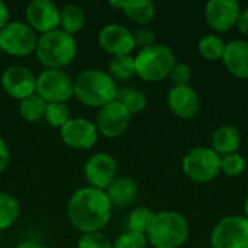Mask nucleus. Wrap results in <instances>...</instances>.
Listing matches in <instances>:
<instances>
[{
  "instance_id": "10",
  "label": "nucleus",
  "mask_w": 248,
  "mask_h": 248,
  "mask_svg": "<svg viewBox=\"0 0 248 248\" xmlns=\"http://www.w3.org/2000/svg\"><path fill=\"white\" fill-rule=\"evenodd\" d=\"M0 84L4 93L17 102L36 93V76L22 64L7 65L0 76Z\"/></svg>"
},
{
  "instance_id": "3",
  "label": "nucleus",
  "mask_w": 248,
  "mask_h": 248,
  "mask_svg": "<svg viewBox=\"0 0 248 248\" xmlns=\"http://www.w3.org/2000/svg\"><path fill=\"white\" fill-rule=\"evenodd\" d=\"M78 45L76 36L60 28L38 36L35 57L38 62L48 70H64L77 57Z\"/></svg>"
},
{
  "instance_id": "29",
  "label": "nucleus",
  "mask_w": 248,
  "mask_h": 248,
  "mask_svg": "<svg viewBox=\"0 0 248 248\" xmlns=\"http://www.w3.org/2000/svg\"><path fill=\"white\" fill-rule=\"evenodd\" d=\"M71 119V110L67 103H46L44 121L58 131Z\"/></svg>"
},
{
  "instance_id": "13",
  "label": "nucleus",
  "mask_w": 248,
  "mask_h": 248,
  "mask_svg": "<svg viewBox=\"0 0 248 248\" xmlns=\"http://www.w3.org/2000/svg\"><path fill=\"white\" fill-rule=\"evenodd\" d=\"M60 137L62 142L73 150H92L99 141V132L94 121L76 116L60 129Z\"/></svg>"
},
{
  "instance_id": "31",
  "label": "nucleus",
  "mask_w": 248,
  "mask_h": 248,
  "mask_svg": "<svg viewBox=\"0 0 248 248\" xmlns=\"http://www.w3.org/2000/svg\"><path fill=\"white\" fill-rule=\"evenodd\" d=\"M112 248H148V241L145 235L125 231L112 241Z\"/></svg>"
},
{
  "instance_id": "21",
  "label": "nucleus",
  "mask_w": 248,
  "mask_h": 248,
  "mask_svg": "<svg viewBox=\"0 0 248 248\" xmlns=\"http://www.w3.org/2000/svg\"><path fill=\"white\" fill-rule=\"evenodd\" d=\"M241 145V134L234 125H221L218 126L211 140V148L221 157L238 153Z\"/></svg>"
},
{
  "instance_id": "5",
  "label": "nucleus",
  "mask_w": 248,
  "mask_h": 248,
  "mask_svg": "<svg viewBox=\"0 0 248 248\" xmlns=\"http://www.w3.org/2000/svg\"><path fill=\"white\" fill-rule=\"evenodd\" d=\"M135 74L147 83H158L169 78L177 62L173 49L164 44H155L150 48L140 49L134 55Z\"/></svg>"
},
{
  "instance_id": "33",
  "label": "nucleus",
  "mask_w": 248,
  "mask_h": 248,
  "mask_svg": "<svg viewBox=\"0 0 248 248\" xmlns=\"http://www.w3.org/2000/svg\"><path fill=\"white\" fill-rule=\"evenodd\" d=\"M170 81L173 83V87H182V86H190V80H192V68L189 64L186 62H176L170 76H169Z\"/></svg>"
},
{
  "instance_id": "14",
  "label": "nucleus",
  "mask_w": 248,
  "mask_h": 248,
  "mask_svg": "<svg viewBox=\"0 0 248 248\" xmlns=\"http://www.w3.org/2000/svg\"><path fill=\"white\" fill-rule=\"evenodd\" d=\"M97 44L110 57L132 55L135 49L134 32L121 23H108L97 33Z\"/></svg>"
},
{
  "instance_id": "39",
  "label": "nucleus",
  "mask_w": 248,
  "mask_h": 248,
  "mask_svg": "<svg viewBox=\"0 0 248 248\" xmlns=\"http://www.w3.org/2000/svg\"><path fill=\"white\" fill-rule=\"evenodd\" d=\"M244 217L248 219V195L246 198V202H244Z\"/></svg>"
},
{
  "instance_id": "25",
  "label": "nucleus",
  "mask_w": 248,
  "mask_h": 248,
  "mask_svg": "<svg viewBox=\"0 0 248 248\" xmlns=\"http://www.w3.org/2000/svg\"><path fill=\"white\" fill-rule=\"evenodd\" d=\"M227 42L217 33H208L198 42V51L206 61H221Z\"/></svg>"
},
{
  "instance_id": "40",
  "label": "nucleus",
  "mask_w": 248,
  "mask_h": 248,
  "mask_svg": "<svg viewBox=\"0 0 248 248\" xmlns=\"http://www.w3.org/2000/svg\"><path fill=\"white\" fill-rule=\"evenodd\" d=\"M1 54H3V52H1V49H0V55H1Z\"/></svg>"
},
{
  "instance_id": "4",
  "label": "nucleus",
  "mask_w": 248,
  "mask_h": 248,
  "mask_svg": "<svg viewBox=\"0 0 248 248\" xmlns=\"http://www.w3.org/2000/svg\"><path fill=\"white\" fill-rule=\"evenodd\" d=\"M189 222L180 212L161 211L155 212L145 237L153 248H182L189 240Z\"/></svg>"
},
{
  "instance_id": "15",
  "label": "nucleus",
  "mask_w": 248,
  "mask_h": 248,
  "mask_svg": "<svg viewBox=\"0 0 248 248\" xmlns=\"http://www.w3.org/2000/svg\"><path fill=\"white\" fill-rule=\"evenodd\" d=\"M241 6L237 0H209L205 6V22L214 33L231 31L238 20Z\"/></svg>"
},
{
  "instance_id": "35",
  "label": "nucleus",
  "mask_w": 248,
  "mask_h": 248,
  "mask_svg": "<svg viewBox=\"0 0 248 248\" xmlns=\"http://www.w3.org/2000/svg\"><path fill=\"white\" fill-rule=\"evenodd\" d=\"M9 163H10V148L4 141V138L0 137V176L6 171Z\"/></svg>"
},
{
  "instance_id": "23",
  "label": "nucleus",
  "mask_w": 248,
  "mask_h": 248,
  "mask_svg": "<svg viewBox=\"0 0 248 248\" xmlns=\"http://www.w3.org/2000/svg\"><path fill=\"white\" fill-rule=\"evenodd\" d=\"M20 202L7 192H0V232L10 230L20 217Z\"/></svg>"
},
{
  "instance_id": "27",
  "label": "nucleus",
  "mask_w": 248,
  "mask_h": 248,
  "mask_svg": "<svg viewBox=\"0 0 248 248\" xmlns=\"http://www.w3.org/2000/svg\"><path fill=\"white\" fill-rule=\"evenodd\" d=\"M116 100L131 115L141 113L148 105V99H147L145 93L138 90V89H134V87H122V89H119Z\"/></svg>"
},
{
  "instance_id": "37",
  "label": "nucleus",
  "mask_w": 248,
  "mask_h": 248,
  "mask_svg": "<svg viewBox=\"0 0 248 248\" xmlns=\"http://www.w3.org/2000/svg\"><path fill=\"white\" fill-rule=\"evenodd\" d=\"M10 22V9L6 1L0 0V31Z\"/></svg>"
},
{
  "instance_id": "12",
  "label": "nucleus",
  "mask_w": 248,
  "mask_h": 248,
  "mask_svg": "<svg viewBox=\"0 0 248 248\" xmlns=\"http://www.w3.org/2000/svg\"><path fill=\"white\" fill-rule=\"evenodd\" d=\"M83 174L89 186L106 190L118 177V161L109 153H94L86 160Z\"/></svg>"
},
{
  "instance_id": "20",
  "label": "nucleus",
  "mask_w": 248,
  "mask_h": 248,
  "mask_svg": "<svg viewBox=\"0 0 248 248\" xmlns=\"http://www.w3.org/2000/svg\"><path fill=\"white\" fill-rule=\"evenodd\" d=\"M106 195L113 208H128L138 198V183L131 177H116L106 189Z\"/></svg>"
},
{
  "instance_id": "9",
  "label": "nucleus",
  "mask_w": 248,
  "mask_h": 248,
  "mask_svg": "<svg viewBox=\"0 0 248 248\" xmlns=\"http://www.w3.org/2000/svg\"><path fill=\"white\" fill-rule=\"evenodd\" d=\"M212 248H248V219L228 215L219 219L211 232Z\"/></svg>"
},
{
  "instance_id": "1",
  "label": "nucleus",
  "mask_w": 248,
  "mask_h": 248,
  "mask_svg": "<svg viewBox=\"0 0 248 248\" xmlns=\"http://www.w3.org/2000/svg\"><path fill=\"white\" fill-rule=\"evenodd\" d=\"M112 211L106 190L92 186L76 189L67 202V218L80 234L102 232L112 218Z\"/></svg>"
},
{
  "instance_id": "32",
  "label": "nucleus",
  "mask_w": 248,
  "mask_h": 248,
  "mask_svg": "<svg viewBox=\"0 0 248 248\" xmlns=\"http://www.w3.org/2000/svg\"><path fill=\"white\" fill-rule=\"evenodd\" d=\"M76 248H112V241L103 232L80 234Z\"/></svg>"
},
{
  "instance_id": "28",
  "label": "nucleus",
  "mask_w": 248,
  "mask_h": 248,
  "mask_svg": "<svg viewBox=\"0 0 248 248\" xmlns=\"http://www.w3.org/2000/svg\"><path fill=\"white\" fill-rule=\"evenodd\" d=\"M45 109H46V102L44 99H41L36 93L20 100L17 105V112L19 116L26 121V122H39L44 119L45 115Z\"/></svg>"
},
{
  "instance_id": "34",
  "label": "nucleus",
  "mask_w": 248,
  "mask_h": 248,
  "mask_svg": "<svg viewBox=\"0 0 248 248\" xmlns=\"http://www.w3.org/2000/svg\"><path fill=\"white\" fill-rule=\"evenodd\" d=\"M134 42H135V48H138V51L150 48V46L157 44L155 42V33L148 26H141L134 32Z\"/></svg>"
},
{
  "instance_id": "38",
  "label": "nucleus",
  "mask_w": 248,
  "mask_h": 248,
  "mask_svg": "<svg viewBox=\"0 0 248 248\" xmlns=\"http://www.w3.org/2000/svg\"><path fill=\"white\" fill-rule=\"evenodd\" d=\"M13 248H45L41 243L32 241V240H26V241H20L19 244H16Z\"/></svg>"
},
{
  "instance_id": "17",
  "label": "nucleus",
  "mask_w": 248,
  "mask_h": 248,
  "mask_svg": "<svg viewBox=\"0 0 248 248\" xmlns=\"http://www.w3.org/2000/svg\"><path fill=\"white\" fill-rule=\"evenodd\" d=\"M169 110L182 121L193 119L201 109V97L190 86L171 87L167 94Z\"/></svg>"
},
{
  "instance_id": "11",
  "label": "nucleus",
  "mask_w": 248,
  "mask_h": 248,
  "mask_svg": "<svg viewBox=\"0 0 248 248\" xmlns=\"http://www.w3.org/2000/svg\"><path fill=\"white\" fill-rule=\"evenodd\" d=\"M132 115L118 102L113 100L103 108L97 109L94 125L97 128L99 137L115 140L126 132L129 128Z\"/></svg>"
},
{
  "instance_id": "22",
  "label": "nucleus",
  "mask_w": 248,
  "mask_h": 248,
  "mask_svg": "<svg viewBox=\"0 0 248 248\" xmlns=\"http://www.w3.org/2000/svg\"><path fill=\"white\" fill-rule=\"evenodd\" d=\"M86 23V15L81 6L76 3H68L61 7L60 12V29L76 36Z\"/></svg>"
},
{
  "instance_id": "30",
  "label": "nucleus",
  "mask_w": 248,
  "mask_h": 248,
  "mask_svg": "<svg viewBox=\"0 0 248 248\" xmlns=\"http://www.w3.org/2000/svg\"><path fill=\"white\" fill-rule=\"evenodd\" d=\"M247 169V161L240 153L221 157V173L227 177H238Z\"/></svg>"
},
{
  "instance_id": "2",
  "label": "nucleus",
  "mask_w": 248,
  "mask_h": 248,
  "mask_svg": "<svg viewBox=\"0 0 248 248\" xmlns=\"http://www.w3.org/2000/svg\"><path fill=\"white\" fill-rule=\"evenodd\" d=\"M119 87L102 68H86L74 78V97L84 106L100 109L116 100Z\"/></svg>"
},
{
  "instance_id": "16",
  "label": "nucleus",
  "mask_w": 248,
  "mask_h": 248,
  "mask_svg": "<svg viewBox=\"0 0 248 248\" xmlns=\"http://www.w3.org/2000/svg\"><path fill=\"white\" fill-rule=\"evenodd\" d=\"M60 12L52 0H32L25 9V22L38 33L44 35L60 28Z\"/></svg>"
},
{
  "instance_id": "24",
  "label": "nucleus",
  "mask_w": 248,
  "mask_h": 248,
  "mask_svg": "<svg viewBox=\"0 0 248 248\" xmlns=\"http://www.w3.org/2000/svg\"><path fill=\"white\" fill-rule=\"evenodd\" d=\"M154 217H155V212L151 208H148L145 205L135 206L128 214V218H126V228L128 230L126 231L145 235L148 232L151 224H153Z\"/></svg>"
},
{
  "instance_id": "19",
  "label": "nucleus",
  "mask_w": 248,
  "mask_h": 248,
  "mask_svg": "<svg viewBox=\"0 0 248 248\" xmlns=\"http://www.w3.org/2000/svg\"><path fill=\"white\" fill-rule=\"evenodd\" d=\"M109 6L121 10L128 20L140 25V28L151 23L157 15V6L151 0H112Z\"/></svg>"
},
{
  "instance_id": "36",
  "label": "nucleus",
  "mask_w": 248,
  "mask_h": 248,
  "mask_svg": "<svg viewBox=\"0 0 248 248\" xmlns=\"http://www.w3.org/2000/svg\"><path fill=\"white\" fill-rule=\"evenodd\" d=\"M240 31L241 35L247 36L248 38V7L246 9H241V13L238 16V20H237V25H235Z\"/></svg>"
},
{
  "instance_id": "26",
  "label": "nucleus",
  "mask_w": 248,
  "mask_h": 248,
  "mask_svg": "<svg viewBox=\"0 0 248 248\" xmlns=\"http://www.w3.org/2000/svg\"><path fill=\"white\" fill-rule=\"evenodd\" d=\"M106 71L109 76L116 81H128L134 78L135 74V62L134 55H124V57H112L108 61Z\"/></svg>"
},
{
  "instance_id": "18",
  "label": "nucleus",
  "mask_w": 248,
  "mask_h": 248,
  "mask_svg": "<svg viewBox=\"0 0 248 248\" xmlns=\"http://www.w3.org/2000/svg\"><path fill=\"white\" fill-rule=\"evenodd\" d=\"M222 64L227 71L240 78H248V41L247 39H232L227 42L222 55Z\"/></svg>"
},
{
  "instance_id": "8",
  "label": "nucleus",
  "mask_w": 248,
  "mask_h": 248,
  "mask_svg": "<svg viewBox=\"0 0 248 248\" xmlns=\"http://www.w3.org/2000/svg\"><path fill=\"white\" fill-rule=\"evenodd\" d=\"M36 94L46 103H67L74 97V78L65 70L44 68L36 76Z\"/></svg>"
},
{
  "instance_id": "6",
  "label": "nucleus",
  "mask_w": 248,
  "mask_h": 248,
  "mask_svg": "<svg viewBox=\"0 0 248 248\" xmlns=\"http://www.w3.org/2000/svg\"><path fill=\"white\" fill-rule=\"evenodd\" d=\"M182 170L192 182H212L221 173V155H218L211 147H195L185 154Z\"/></svg>"
},
{
  "instance_id": "7",
  "label": "nucleus",
  "mask_w": 248,
  "mask_h": 248,
  "mask_svg": "<svg viewBox=\"0 0 248 248\" xmlns=\"http://www.w3.org/2000/svg\"><path fill=\"white\" fill-rule=\"evenodd\" d=\"M38 33L22 20H10L7 26L0 31V49L3 54L25 58L36 51Z\"/></svg>"
}]
</instances>
